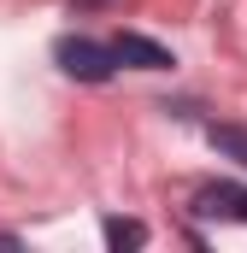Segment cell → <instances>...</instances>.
Here are the masks:
<instances>
[{
    "mask_svg": "<svg viewBox=\"0 0 247 253\" xmlns=\"http://www.w3.org/2000/svg\"><path fill=\"white\" fill-rule=\"evenodd\" d=\"M0 248H24V242H18V236H0Z\"/></svg>",
    "mask_w": 247,
    "mask_h": 253,
    "instance_id": "obj_6",
    "label": "cell"
},
{
    "mask_svg": "<svg viewBox=\"0 0 247 253\" xmlns=\"http://www.w3.org/2000/svg\"><path fill=\"white\" fill-rule=\"evenodd\" d=\"M106 242H112V248H141V242H147V224H135V218H106Z\"/></svg>",
    "mask_w": 247,
    "mask_h": 253,
    "instance_id": "obj_5",
    "label": "cell"
},
{
    "mask_svg": "<svg viewBox=\"0 0 247 253\" xmlns=\"http://www.w3.org/2000/svg\"><path fill=\"white\" fill-rule=\"evenodd\" d=\"M206 141H212L224 159L247 165V129H242V124H212V129H206Z\"/></svg>",
    "mask_w": 247,
    "mask_h": 253,
    "instance_id": "obj_4",
    "label": "cell"
},
{
    "mask_svg": "<svg viewBox=\"0 0 247 253\" xmlns=\"http://www.w3.org/2000/svg\"><path fill=\"white\" fill-rule=\"evenodd\" d=\"M106 47H112V59H118V65H135V71H171V53H165L159 42L135 36V30H124V36H112Z\"/></svg>",
    "mask_w": 247,
    "mask_h": 253,
    "instance_id": "obj_2",
    "label": "cell"
},
{
    "mask_svg": "<svg viewBox=\"0 0 247 253\" xmlns=\"http://www.w3.org/2000/svg\"><path fill=\"white\" fill-rule=\"evenodd\" d=\"M194 212H200V218H242V224H247V189H236V183L200 189V194H194Z\"/></svg>",
    "mask_w": 247,
    "mask_h": 253,
    "instance_id": "obj_3",
    "label": "cell"
},
{
    "mask_svg": "<svg viewBox=\"0 0 247 253\" xmlns=\"http://www.w3.org/2000/svg\"><path fill=\"white\" fill-rule=\"evenodd\" d=\"M53 59H59L65 77H77V83H106L118 59H112V47L106 42H88V36H65L59 47H53Z\"/></svg>",
    "mask_w": 247,
    "mask_h": 253,
    "instance_id": "obj_1",
    "label": "cell"
}]
</instances>
